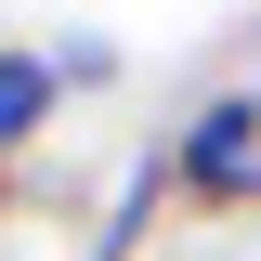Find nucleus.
Returning a JSON list of instances; mask_svg holds the SVG:
<instances>
[{"label":"nucleus","mask_w":261,"mask_h":261,"mask_svg":"<svg viewBox=\"0 0 261 261\" xmlns=\"http://www.w3.org/2000/svg\"><path fill=\"white\" fill-rule=\"evenodd\" d=\"M170 170H183L196 209H261V79L209 92L183 130H170Z\"/></svg>","instance_id":"obj_1"},{"label":"nucleus","mask_w":261,"mask_h":261,"mask_svg":"<svg viewBox=\"0 0 261 261\" xmlns=\"http://www.w3.org/2000/svg\"><path fill=\"white\" fill-rule=\"evenodd\" d=\"M157 196H183V170H170V144H130V157H118V183H105V209H92V235H79V261H144Z\"/></svg>","instance_id":"obj_2"},{"label":"nucleus","mask_w":261,"mask_h":261,"mask_svg":"<svg viewBox=\"0 0 261 261\" xmlns=\"http://www.w3.org/2000/svg\"><path fill=\"white\" fill-rule=\"evenodd\" d=\"M53 105H65L53 39H13V53H0V157H39V144H53Z\"/></svg>","instance_id":"obj_3"},{"label":"nucleus","mask_w":261,"mask_h":261,"mask_svg":"<svg viewBox=\"0 0 261 261\" xmlns=\"http://www.w3.org/2000/svg\"><path fill=\"white\" fill-rule=\"evenodd\" d=\"M53 65H65V92H105V79H118V39H105V27H53Z\"/></svg>","instance_id":"obj_4"}]
</instances>
